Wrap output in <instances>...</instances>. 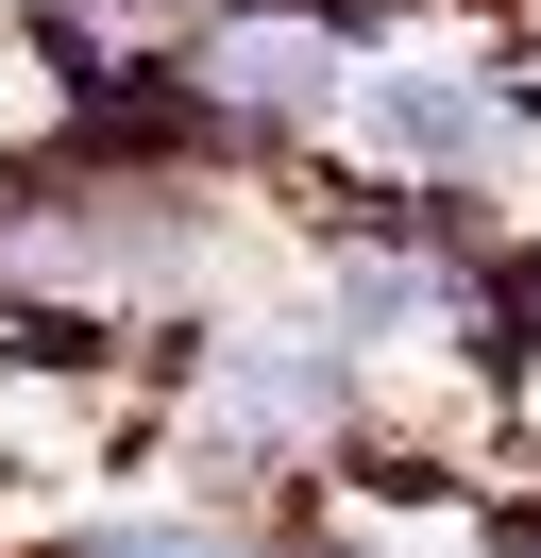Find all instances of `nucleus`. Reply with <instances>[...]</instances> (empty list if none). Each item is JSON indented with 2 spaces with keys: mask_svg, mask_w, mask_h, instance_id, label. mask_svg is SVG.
I'll return each mask as SVG.
<instances>
[{
  "mask_svg": "<svg viewBox=\"0 0 541 558\" xmlns=\"http://www.w3.org/2000/svg\"><path fill=\"white\" fill-rule=\"evenodd\" d=\"M51 558H270V542L220 524V508H101V524H68Z\"/></svg>",
  "mask_w": 541,
  "mask_h": 558,
  "instance_id": "obj_3",
  "label": "nucleus"
},
{
  "mask_svg": "<svg viewBox=\"0 0 541 558\" xmlns=\"http://www.w3.org/2000/svg\"><path fill=\"white\" fill-rule=\"evenodd\" d=\"M356 407H372V373L322 339V322H270V305L203 322L187 423H203L220 457H338V440H356Z\"/></svg>",
  "mask_w": 541,
  "mask_h": 558,
  "instance_id": "obj_1",
  "label": "nucleus"
},
{
  "mask_svg": "<svg viewBox=\"0 0 541 558\" xmlns=\"http://www.w3.org/2000/svg\"><path fill=\"white\" fill-rule=\"evenodd\" d=\"M338 136H356V170L389 204H457V186H491L525 153V119H507L491 69H356L338 85Z\"/></svg>",
  "mask_w": 541,
  "mask_h": 558,
  "instance_id": "obj_2",
  "label": "nucleus"
}]
</instances>
